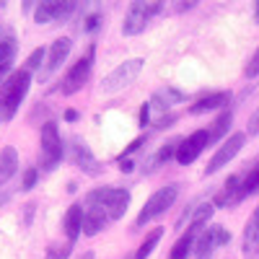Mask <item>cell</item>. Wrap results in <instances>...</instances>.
<instances>
[{"label": "cell", "instance_id": "cell-27", "mask_svg": "<svg viewBox=\"0 0 259 259\" xmlns=\"http://www.w3.org/2000/svg\"><path fill=\"white\" fill-rule=\"evenodd\" d=\"M179 145H182V140L179 138H174V140H168L161 150H158V156H156V161L158 163H163V161H168L171 156H177V150H179Z\"/></svg>", "mask_w": 259, "mask_h": 259}, {"label": "cell", "instance_id": "cell-16", "mask_svg": "<svg viewBox=\"0 0 259 259\" xmlns=\"http://www.w3.org/2000/svg\"><path fill=\"white\" fill-rule=\"evenodd\" d=\"M228 101H231V94H226V91H218V94H210V96L200 99L197 104H192V106H189V112H192V114L212 112V109H221V106H226Z\"/></svg>", "mask_w": 259, "mask_h": 259}, {"label": "cell", "instance_id": "cell-14", "mask_svg": "<svg viewBox=\"0 0 259 259\" xmlns=\"http://www.w3.org/2000/svg\"><path fill=\"white\" fill-rule=\"evenodd\" d=\"M241 251H244V259H251L259 251V207L251 212V218H249V223L244 228V246H241Z\"/></svg>", "mask_w": 259, "mask_h": 259}, {"label": "cell", "instance_id": "cell-39", "mask_svg": "<svg viewBox=\"0 0 259 259\" xmlns=\"http://www.w3.org/2000/svg\"><path fill=\"white\" fill-rule=\"evenodd\" d=\"M47 259H52V256H47Z\"/></svg>", "mask_w": 259, "mask_h": 259}, {"label": "cell", "instance_id": "cell-30", "mask_svg": "<svg viewBox=\"0 0 259 259\" xmlns=\"http://www.w3.org/2000/svg\"><path fill=\"white\" fill-rule=\"evenodd\" d=\"M36 179H39V171L36 168H26L24 171V182H21V189H34L36 187Z\"/></svg>", "mask_w": 259, "mask_h": 259}, {"label": "cell", "instance_id": "cell-7", "mask_svg": "<svg viewBox=\"0 0 259 259\" xmlns=\"http://www.w3.org/2000/svg\"><path fill=\"white\" fill-rule=\"evenodd\" d=\"M91 65H94V47L89 50V55L85 57H80L73 68L65 73V78H62V85H60V91L65 94V96H73V94H78L83 85H85V80H89V75H91Z\"/></svg>", "mask_w": 259, "mask_h": 259}, {"label": "cell", "instance_id": "cell-10", "mask_svg": "<svg viewBox=\"0 0 259 259\" xmlns=\"http://www.w3.org/2000/svg\"><path fill=\"white\" fill-rule=\"evenodd\" d=\"M207 143H210V133H205V130H197V133H192L189 138L182 140V145H179V150H177V161H179L182 166L192 163V161L207 148Z\"/></svg>", "mask_w": 259, "mask_h": 259}, {"label": "cell", "instance_id": "cell-23", "mask_svg": "<svg viewBox=\"0 0 259 259\" xmlns=\"http://www.w3.org/2000/svg\"><path fill=\"white\" fill-rule=\"evenodd\" d=\"M182 99H184V96H182L179 91H174V89H163V91H158V94L153 96L150 106H156V109H168V106L179 104Z\"/></svg>", "mask_w": 259, "mask_h": 259}, {"label": "cell", "instance_id": "cell-31", "mask_svg": "<svg viewBox=\"0 0 259 259\" xmlns=\"http://www.w3.org/2000/svg\"><path fill=\"white\" fill-rule=\"evenodd\" d=\"M246 75H249V78L259 75V50L251 55V60H249V65H246Z\"/></svg>", "mask_w": 259, "mask_h": 259}, {"label": "cell", "instance_id": "cell-3", "mask_svg": "<svg viewBox=\"0 0 259 259\" xmlns=\"http://www.w3.org/2000/svg\"><path fill=\"white\" fill-rule=\"evenodd\" d=\"M177 197H179V187H177V184H168V187L153 192V194H150V200L143 205V210H140V215H138L135 223H138V226H145V223H150V221H156L158 215H163L171 205L177 202Z\"/></svg>", "mask_w": 259, "mask_h": 259}, {"label": "cell", "instance_id": "cell-4", "mask_svg": "<svg viewBox=\"0 0 259 259\" xmlns=\"http://www.w3.org/2000/svg\"><path fill=\"white\" fill-rule=\"evenodd\" d=\"M140 70H143V60L140 57L119 62L117 68L101 80V94H117V91L127 89L130 83H135V78L140 75Z\"/></svg>", "mask_w": 259, "mask_h": 259}, {"label": "cell", "instance_id": "cell-1", "mask_svg": "<svg viewBox=\"0 0 259 259\" xmlns=\"http://www.w3.org/2000/svg\"><path fill=\"white\" fill-rule=\"evenodd\" d=\"M29 85H31L29 70H16L8 80H3V85H0V119H13L16 109L29 94Z\"/></svg>", "mask_w": 259, "mask_h": 259}, {"label": "cell", "instance_id": "cell-29", "mask_svg": "<svg viewBox=\"0 0 259 259\" xmlns=\"http://www.w3.org/2000/svg\"><path fill=\"white\" fill-rule=\"evenodd\" d=\"M210 233H212L215 246H226V244L231 241V233H228L223 226H210Z\"/></svg>", "mask_w": 259, "mask_h": 259}, {"label": "cell", "instance_id": "cell-25", "mask_svg": "<svg viewBox=\"0 0 259 259\" xmlns=\"http://www.w3.org/2000/svg\"><path fill=\"white\" fill-rule=\"evenodd\" d=\"M231 122H233V114H231V112H223L218 119L212 122V130H210V140H221V138L228 133Z\"/></svg>", "mask_w": 259, "mask_h": 259}, {"label": "cell", "instance_id": "cell-21", "mask_svg": "<svg viewBox=\"0 0 259 259\" xmlns=\"http://www.w3.org/2000/svg\"><path fill=\"white\" fill-rule=\"evenodd\" d=\"M212 212H215V205H210V202L197 205V210L192 212V221H189V226H187V228L202 233V231H205V226H207V223H210V218H212Z\"/></svg>", "mask_w": 259, "mask_h": 259}, {"label": "cell", "instance_id": "cell-8", "mask_svg": "<svg viewBox=\"0 0 259 259\" xmlns=\"http://www.w3.org/2000/svg\"><path fill=\"white\" fill-rule=\"evenodd\" d=\"M244 140H246V135L244 133H233L218 150H215V156L210 158V163H207V168H205V174H215V171H221L223 166H228L233 158H236V153L244 148Z\"/></svg>", "mask_w": 259, "mask_h": 259}, {"label": "cell", "instance_id": "cell-19", "mask_svg": "<svg viewBox=\"0 0 259 259\" xmlns=\"http://www.w3.org/2000/svg\"><path fill=\"white\" fill-rule=\"evenodd\" d=\"M241 200V179L239 177H228V182H226V187H223V192L218 194V205H236Z\"/></svg>", "mask_w": 259, "mask_h": 259}, {"label": "cell", "instance_id": "cell-9", "mask_svg": "<svg viewBox=\"0 0 259 259\" xmlns=\"http://www.w3.org/2000/svg\"><path fill=\"white\" fill-rule=\"evenodd\" d=\"M75 11V3L70 0H41L34 11V21L36 24H52V21L68 18Z\"/></svg>", "mask_w": 259, "mask_h": 259}, {"label": "cell", "instance_id": "cell-22", "mask_svg": "<svg viewBox=\"0 0 259 259\" xmlns=\"http://www.w3.org/2000/svg\"><path fill=\"white\" fill-rule=\"evenodd\" d=\"M215 249H218V246H215V241H212V233H210V228H207V231H202V233L197 236V241H194L192 259H210Z\"/></svg>", "mask_w": 259, "mask_h": 259}, {"label": "cell", "instance_id": "cell-13", "mask_svg": "<svg viewBox=\"0 0 259 259\" xmlns=\"http://www.w3.org/2000/svg\"><path fill=\"white\" fill-rule=\"evenodd\" d=\"M106 223H109V218H106L104 207H99L94 202H85V207H83V233L85 236H96Z\"/></svg>", "mask_w": 259, "mask_h": 259}, {"label": "cell", "instance_id": "cell-35", "mask_svg": "<svg viewBox=\"0 0 259 259\" xmlns=\"http://www.w3.org/2000/svg\"><path fill=\"white\" fill-rule=\"evenodd\" d=\"M8 34H11V31H8V29H6V26H3V24H0V41H3V39H6V36H8Z\"/></svg>", "mask_w": 259, "mask_h": 259}, {"label": "cell", "instance_id": "cell-36", "mask_svg": "<svg viewBox=\"0 0 259 259\" xmlns=\"http://www.w3.org/2000/svg\"><path fill=\"white\" fill-rule=\"evenodd\" d=\"M80 259H94V254H91V251H89V254H83V256H80Z\"/></svg>", "mask_w": 259, "mask_h": 259}, {"label": "cell", "instance_id": "cell-12", "mask_svg": "<svg viewBox=\"0 0 259 259\" xmlns=\"http://www.w3.org/2000/svg\"><path fill=\"white\" fill-rule=\"evenodd\" d=\"M73 163L80 168V171H85V174H91V177H96L99 174V161L94 158V153H91V148L85 145L80 138H75L73 140Z\"/></svg>", "mask_w": 259, "mask_h": 259}, {"label": "cell", "instance_id": "cell-26", "mask_svg": "<svg viewBox=\"0 0 259 259\" xmlns=\"http://www.w3.org/2000/svg\"><path fill=\"white\" fill-rule=\"evenodd\" d=\"M256 192H259V163L249 171L244 184H241V200L244 197H251V194H256Z\"/></svg>", "mask_w": 259, "mask_h": 259}, {"label": "cell", "instance_id": "cell-18", "mask_svg": "<svg viewBox=\"0 0 259 259\" xmlns=\"http://www.w3.org/2000/svg\"><path fill=\"white\" fill-rule=\"evenodd\" d=\"M16 171H18V153H16V148L8 145L0 150V184H6Z\"/></svg>", "mask_w": 259, "mask_h": 259}, {"label": "cell", "instance_id": "cell-24", "mask_svg": "<svg viewBox=\"0 0 259 259\" xmlns=\"http://www.w3.org/2000/svg\"><path fill=\"white\" fill-rule=\"evenodd\" d=\"M161 236H163V228H156V231H150V233L145 236V241L140 244V249L135 251V259H145V256H150V254H153L156 244L161 241Z\"/></svg>", "mask_w": 259, "mask_h": 259}, {"label": "cell", "instance_id": "cell-2", "mask_svg": "<svg viewBox=\"0 0 259 259\" xmlns=\"http://www.w3.org/2000/svg\"><path fill=\"white\" fill-rule=\"evenodd\" d=\"M85 202H94V205L104 207V212H106V218H109V221H119L122 215L127 212L130 192L127 189H119V187H101V189L89 192Z\"/></svg>", "mask_w": 259, "mask_h": 259}, {"label": "cell", "instance_id": "cell-28", "mask_svg": "<svg viewBox=\"0 0 259 259\" xmlns=\"http://www.w3.org/2000/svg\"><path fill=\"white\" fill-rule=\"evenodd\" d=\"M45 60H47V52H45V50H41V47H39V50H34V52L29 55V60H26V68H24V70H29V73H31V70L41 68V62H45Z\"/></svg>", "mask_w": 259, "mask_h": 259}, {"label": "cell", "instance_id": "cell-5", "mask_svg": "<svg viewBox=\"0 0 259 259\" xmlns=\"http://www.w3.org/2000/svg\"><path fill=\"white\" fill-rule=\"evenodd\" d=\"M161 11L158 3H145V0H135L130 6V13L124 16V24H122V34L124 36H138L140 31H145L150 16H156Z\"/></svg>", "mask_w": 259, "mask_h": 259}, {"label": "cell", "instance_id": "cell-38", "mask_svg": "<svg viewBox=\"0 0 259 259\" xmlns=\"http://www.w3.org/2000/svg\"><path fill=\"white\" fill-rule=\"evenodd\" d=\"M3 8H6V3H0V11H3Z\"/></svg>", "mask_w": 259, "mask_h": 259}, {"label": "cell", "instance_id": "cell-33", "mask_svg": "<svg viewBox=\"0 0 259 259\" xmlns=\"http://www.w3.org/2000/svg\"><path fill=\"white\" fill-rule=\"evenodd\" d=\"M150 122V104H143V109H140V127H145Z\"/></svg>", "mask_w": 259, "mask_h": 259}, {"label": "cell", "instance_id": "cell-20", "mask_svg": "<svg viewBox=\"0 0 259 259\" xmlns=\"http://www.w3.org/2000/svg\"><path fill=\"white\" fill-rule=\"evenodd\" d=\"M197 236H200L197 231L187 228V233L174 244V249H171V259H187V256L194 251V241H197Z\"/></svg>", "mask_w": 259, "mask_h": 259}, {"label": "cell", "instance_id": "cell-6", "mask_svg": "<svg viewBox=\"0 0 259 259\" xmlns=\"http://www.w3.org/2000/svg\"><path fill=\"white\" fill-rule=\"evenodd\" d=\"M62 161V138L57 133V124L47 122L41 127V166L52 171Z\"/></svg>", "mask_w": 259, "mask_h": 259}, {"label": "cell", "instance_id": "cell-11", "mask_svg": "<svg viewBox=\"0 0 259 259\" xmlns=\"http://www.w3.org/2000/svg\"><path fill=\"white\" fill-rule=\"evenodd\" d=\"M70 50H73V39H68V36L55 39V41H52V47H50V52H47V60H45V75L55 73L60 65L68 60Z\"/></svg>", "mask_w": 259, "mask_h": 259}, {"label": "cell", "instance_id": "cell-17", "mask_svg": "<svg viewBox=\"0 0 259 259\" xmlns=\"http://www.w3.org/2000/svg\"><path fill=\"white\" fill-rule=\"evenodd\" d=\"M16 50H18V45H16V36L13 34H8L3 41H0V83H3L6 73L11 70V65L16 60Z\"/></svg>", "mask_w": 259, "mask_h": 259}, {"label": "cell", "instance_id": "cell-32", "mask_svg": "<svg viewBox=\"0 0 259 259\" xmlns=\"http://www.w3.org/2000/svg\"><path fill=\"white\" fill-rule=\"evenodd\" d=\"M249 135H259V109L251 114V119H249Z\"/></svg>", "mask_w": 259, "mask_h": 259}, {"label": "cell", "instance_id": "cell-37", "mask_svg": "<svg viewBox=\"0 0 259 259\" xmlns=\"http://www.w3.org/2000/svg\"><path fill=\"white\" fill-rule=\"evenodd\" d=\"M256 21H259V6H256Z\"/></svg>", "mask_w": 259, "mask_h": 259}, {"label": "cell", "instance_id": "cell-34", "mask_svg": "<svg viewBox=\"0 0 259 259\" xmlns=\"http://www.w3.org/2000/svg\"><path fill=\"white\" fill-rule=\"evenodd\" d=\"M65 119H68V122H75V119H78V112H73V109H70L68 114H65Z\"/></svg>", "mask_w": 259, "mask_h": 259}, {"label": "cell", "instance_id": "cell-15", "mask_svg": "<svg viewBox=\"0 0 259 259\" xmlns=\"http://www.w3.org/2000/svg\"><path fill=\"white\" fill-rule=\"evenodd\" d=\"M62 228H65V233H68V239L73 244L83 233V205H70L68 207V212H65V218H62Z\"/></svg>", "mask_w": 259, "mask_h": 259}]
</instances>
